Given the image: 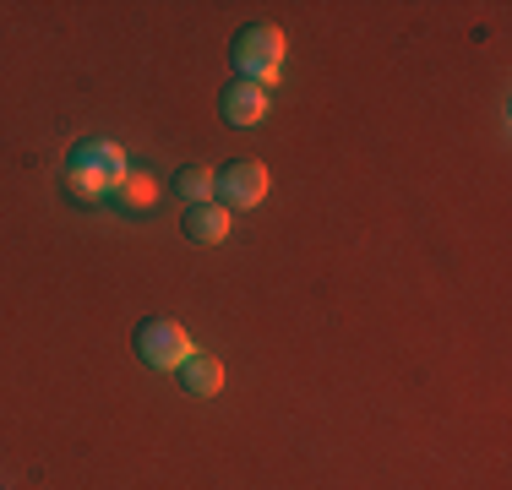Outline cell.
Segmentation results:
<instances>
[{"label":"cell","mask_w":512,"mask_h":490,"mask_svg":"<svg viewBox=\"0 0 512 490\" xmlns=\"http://www.w3.org/2000/svg\"><path fill=\"white\" fill-rule=\"evenodd\" d=\"M120 180H126V153H120L115 142H77L66 158V186L77 196H88V202H99V196L120 191Z\"/></svg>","instance_id":"cell-1"},{"label":"cell","mask_w":512,"mask_h":490,"mask_svg":"<svg viewBox=\"0 0 512 490\" xmlns=\"http://www.w3.org/2000/svg\"><path fill=\"white\" fill-rule=\"evenodd\" d=\"M229 60H235V71L246 82H256V88H273L278 71H284V33H278L273 22H251V28L235 33Z\"/></svg>","instance_id":"cell-2"},{"label":"cell","mask_w":512,"mask_h":490,"mask_svg":"<svg viewBox=\"0 0 512 490\" xmlns=\"http://www.w3.org/2000/svg\"><path fill=\"white\" fill-rule=\"evenodd\" d=\"M131 343H137V360H148L153 371H180V360H191V338L180 322H169V316H148V322H137V333H131Z\"/></svg>","instance_id":"cell-3"},{"label":"cell","mask_w":512,"mask_h":490,"mask_svg":"<svg viewBox=\"0 0 512 490\" xmlns=\"http://www.w3.org/2000/svg\"><path fill=\"white\" fill-rule=\"evenodd\" d=\"M267 186H273L267 164H256V158H235V164H224V169L213 175V202L224 207V213H240V207H262Z\"/></svg>","instance_id":"cell-4"},{"label":"cell","mask_w":512,"mask_h":490,"mask_svg":"<svg viewBox=\"0 0 512 490\" xmlns=\"http://www.w3.org/2000/svg\"><path fill=\"white\" fill-rule=\"evenodd\" d=\"M267 104H273V98H267V88H256V82H246V77L229 82V88L218 93V109H224L229 126H262Z\"/></svg>","instance_id":"cell-5"},{"label":"cell","mask_w":512,"mask_h":490,"mask_svg":"<svg viewBox=\"0 0 512 490\" xmlns=\"http://www.w3.org/2000/svg\"><path fill=\"white\" fill-rule=\"evenodd\" d=\"M180 387L191 392V398H218L224 392V365L213 360V354H191V360H180Z\"/></svg>","instance_id":"cell-6"},{"label":"cell","mask_w":512,"mask_h":490,"mask_svg":"<svg viewBox=\"0 0 512 490\" xmlns=\"http://www.w3.org/2000/svg\"><path fill=\"white\" fill-rule=\"evenodd\" d=\"M180 229H186L197 245H224L229 240V213L218 202H197V207H186V224Z\"/></svg>","instance_id":"cell-7"},{"label":"cell","mask_w":512,"mask_h":490,"mask_svg":"<svg viewBox=\"0 0 512 490\" xmlns=\"http://www.w3.org/2000/svg\"><path fill=\"white\" fill-rule=\"evenodd\" d=\"M120 207L126 213H148V207L158 202V180L148 175V169H126V180H120Z\"/></svg>","instance_id":"cell-8"},{"label":"cell","mask_w":512,"mask_h":490,"mask_svg":"<svg viewBox=\"0 0 512 490\" xmlns=\"http://www.w3.org/2000/svg\"><path fill=\"white\" fill-rule=\"evenodd\" d=\"M175 191L186 196L191 207H197V202H213V169H202V164H186V169L175 175Z\"/></svg>","instance_id":"cell-9"}]
</instances>
